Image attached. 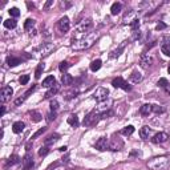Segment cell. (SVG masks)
Here are the masks:
<instances>
[{
	"mask_svg": "<svg viewBox=\"0 0 170 170\" xmlns=\"http://www.w3.org/2000/svg\"><path fill=\"white\" fill-rule=\"evenodd\" d=\"M96 39H97V35H92V36H89V37H83V39H80V40H75L73 44L70 45V48L75 51H84V49H86V48L92 47Z\"/></svg>",
	"mask_w": 170,
	"mask_h": 170,
	"instance_id": "obj_1",
	"label": "cell"
},
{
	"mask_svg": "<svg viewBox=\"0 0 170 170\" xmlns=\"http://www.w3.org/2000/svg\"><path fill=\"white\" fill-rule=\"evenodd\" d=\"M168 166H169V160L165 155H162V157H155L148 162V168L150 170H165Z\"/></svg>",
	"mask_w": 170,
	"mask_h": 170,
	"instance_id": "obj_2",
	"label": "cell"
},
{
	"mask_svg": "<svg viewBox=\"0 0 170 170\" xmlns=\"http://www.w3.org/2000/svg\"><path fill=\"white\" fill-rule=\"evenodd\" d=\"M108 95H109V90H108L106 88H104V86H100L95 92L93 97H95L96 101H98V103H103V101H105L106 98H108Z\"/></svg>",
	"mask_w": 170,
	"mask_h": 170,
	"instance_id": "obj_3",
	"label": "cell"
},
{
	"mask_svg": "<svg viewBox=\"0 0 170 170\" xmlns=\"http://www.w3.org/2000/svg\"><path fill=\"white\" fill-rule=\"evenodd\" d=\"M12 95H13V89H12V88H11V86H3L1 92H0V101H1V103H7Z\"/></svg>",
	"mask_w": 170,
	"mask_h": 170,
	"instance_id": "obj_4",
	"label": "cell"
},
{
	"mask_svg": "<svg viewBox=\"0 0 170 170\" xmlns=\"http://www.w3.org/2000/svg\"><path fill=\"white\" fill-rule=\"evenodd\" d=\"M112 85L114 88H122L124 90H126V92H129V90H132V86H130L129 84L126 83L124 78H121V77H117V78H114V80L112 81Z\"/></svg>",
	"mask_w": 170,
	"mask_h": 170,
	"instance_id": "obj_5",
	"label": "cell"
},
{
	"mask_svg": "<svg viewBox=\"0 0 170 170\" xmlns=\"http://www.w3.org/2000/svg\"><path fill=\"white\" fill-rule=\"evenodd\" d=\"M57 27H59V29H60V32L67 33L68 31H69V28H70L69 19H68L67 16H64V18H61L60 20H59V23H57Z\"/></svg>",
	"mask_w": 170,
	"mask_h": 170,
	"instance_id": "obj_6",
	"label": "cell"
},
{
	"mask_svg": "<svg viewBox=\"0 0 170 170\" xmlns=\"http://www.w3.org/2000/svg\"><path fill=\"white\" fill-rule=\"evenodd\" d=\"M98 120H100V116H97L95 112H90L89 114L84 118V125H86V126L95 125V124H97Z\"/></svg>",
	"mask_w": 170,
	"mask_h": 170,
	"instance_id": "obj_7",
	"label": "cell"
},
{
	"mask_svg": "<svg viewBox=\"0 0 170 170\" xmlns=\"http://www.w3.org/2000/svg\"><path fill=\"white\" fill-rule=\"evenodd\" d=\"M93 27V23L90 19H86V20H84L81 24H78V27H77V32L78 33H85V32H88V31L90 29V28Z\"/></svg>",
	"mask_w": 170,
	"mask_h": 170,
	"instance_id": "obj_8",
	"label": "cell"
},
{
	"mask_svg": "<svg viewBox=\"0 0 170 170\" xmlns=\"http://www.w3.org/2000/svg\"><path fill=\"white\" fill-rule=\"evenodd\" d=\"M96 149L100 152H105L106 149H109V141L106 137H101L98 138V141L96 142Z\"/></svg>",
	"mask_w": 170,
	"mask_h": 170,
	"instance_id": "obj_9",
	"label": "cell"
},
{
	"mask_svg": "<svg viewBox=\"0 0 170 170\" xmlns=\"http://www.w3.org/2000/svg\"><path fill=\"white\" fill-rule=\"evenodd\" d=\"M21 162H23V170H29V169L33 168V165H35V162H33V158L31 157L29 154H25L24 157H23Z\"/></svg>",
	"mask_w": 170,
	"mask_h": 170,
	"instance_id": "obj_10",
	"label": "cell"
},
{
	"mask_svg": "<svg viewBox=\"0 0 170 170\" xmlns=\"http://www.w3.org/2000/svg\"><path fill=\"white\" fill-rule=\"evenodd\" d=\"M168 138H169L168 133L160 132V133H157V134H154V137L152 138V141L154 144H163V142H166V141H168Z\"/></svg>",
	"mask_w": 170,
	"mask_h": 170,
	"instance_id": "obj_11",
	"label": "cell"
},
{
	"mask_svg": "<svg viewBox=\"0 0 170 170\" xmlns=\"http://www.w3.org/2000/svg\"><path fill=\"white\" fill-rule=\"evenodd\" d=\"M53 49H55V45L48 42V44H42L41 47L39 48V53H40L41 56H48Z\"/></svg>",
	"mask_w": 170,
	"mask_h": 170,
	"instance_id": "obj_12",
	"label": "cell"
},
{
	"mask_svg": "<svg viewBox=\"0 0 170 170\" xmlns=\"http://www.w3.org/2000/svg\"><path fill=\"white\" fill-rule=\"evenodd\" d=\"M140 64H141V67H142V68L148 69V68L152 67V64H153V57H150L149 55H142V56H141Z\"/></svg>",
	"mask_w": 170,
	"mask_h": 170,
	"instance_id": "obj_13",
	"label": "cell"
},
{
	"mask_svg": "<svg viewBox=\"0 0 170 170\" xmlns=\"http://www.w3.org/2000/svg\"><path fill=\"white\" fill-rule=\"evenodd\" d=\"M152 134V129H150L149 126H142L140 130V137L142 138V140H148L149 136Z\"/></svg>",
	"mask_w": 170,
	"mask_h": 170,
	"instance_id": "obj_14",
	"label": "cell"
},
{
	"mask_svg": "<svg viewBox=\"0 0 170 170\" xmlns=\"http://www.w3.org/2000/svg\"><path fill=\"white\" fill-rule=\"evenodd\" d=\"M24 128H25L24 122H21V121H16V122L12 125V130H13V133L19 134V133H21L23 130H24Z\"/></svg>",
	"mask_w": 170,
	"mask_h": 170,
	"instance_id": "obj_15",
	"label": "cell"
},
{
	"mask_svg": "<svg viewBox=\"0 0 170 170\" xmlns=\"http://www.w3.org/2000/svg\"><path fill=\"white\" fill-rule=\"evenodd\" d=\"M55 84H56L55 76H48V77L44 78V81H42V86H45V88H52Z\"/></svg>",
	"mask_w": 170,
	"mask_h": 170,
	"instance_id": "obj_16",
	"label": "cell"
},
{
	"mask_svg": "<svg viewBox=\"0 0 170 170\" xmlns=\"http://www.w3.org/2000/svg\"><path fill=\"white\" fill-rule=\"evenodd\" d=\"M121 10H122V4L121 3H113L112 7H110V13L112 15H118V13L121 12Z\"/></svg>",
	"mask_w": 170,
	"mask_h": 170,
	"instance_id": "obj_17",
	"label": "cell"
},
{
	"mask_svg": "<svg viewBox=\"0 0 170 170\" xmlns=\"http://www.w3.org/2000/svg\"><path fill=\"white\" fill-rule=\"evenodd\" d=\"M60 138V136L59 134H51V136H48L47 138H45V141H44V144H45V146H48V145H53V144L56 142V141Z\"/></svg>",
	"mask_w": 170,
	"mask_h": 170,
	"instance_id": "obj_18",
	"label": "cell"
},
{
	"mask_svg": "<svg viewBox=\"0 0 170 170\" xmlns=\"http://www.w3.org/2000/svg\"><path fill=\"white\" fill-rule=\"evenodd\" d=\"M7 64H8V67H16V65L21 64V59L15 57V56H10L7 59Z\"/></svg>",
	"mask_w": 170,
	"mask_h": 170,
	"instance_id": "obj_19",
	"label": "cell"
},
{
	"mask_svg": "<svg viewBox=\"0 0 170 170\" xmlns=\"http://www.w3.org/2000/svg\"><path fill=\"white\" fill-rule=\"evenodd\" d=\"M68 124H69L70 126H73V128H77L78 125H80V121H78V117L76 114H72V116H69L68 117Z\"/></svg>",
	"mask_w": 170,
	"mask_h": 170,
	"instance_id": "obj_20",
	"label": "cell"
},
{
	"mask_svg": "<svg viewBox=\"0 0 170 170\" xmlns=\"http://www.w3.org/2000/svg\"><path fill=\"white\" fill-rule=\"evenodd\" d=\"M59 89H60V86H59L57 84H55L52 88H49V90H48V92L45 93V96H44V97H45V98H51V97H52V96H55L56 93L59 92Z\"/></svg>",
	"mask_w": 170,
	"mask_h": 170,
	"instance_id": "obj_21",
	"label": "cell"
},
{
	"mask_svg": "<svg viewBox=\"0 0 170 170\" xmlns=\"http://www.w3.org/2000/svg\"><path fill=\"white\" fill-rule=\"evenodd\" d=\"M141 80H142V75H141L140 72H137V70H134V72L130 75V81H132V83L138 84Z\"/></svg>",
	"mask_w": 170,
	"mask_h": 170,
	"instance_id": "obj_22",
	"label": "cell"
},
{
	"mask_svg": "<svg viewBox=\"0 0 170 170\" xmlns=\"http://www.w3.org/2000/svg\"><path fill=\"white\" fill-rule=\"evenodd\" d=\"M152 112H153V109H152V105H150V104H144L140 109V113L142 116H149Z\"/></svg>",
	"mask_w": 170,
	"mask_h": 170,
	"instance_id": "obj_23",
	"label": "cell"
},
{
	"mask_svg": "<svg viewBox=\"0 0 170 170\" xmlns=\"http://www.w3.org/2000/svg\"><path fill=\"white\" fill-rule=\"evenodd\" d=\"M121 148H122V142L121 141H118V140H112V142L109 144V149L110 150H120Z\"/></svg>",
	"mask_w": 170,
	"mask_h": 170,
	"instance_id": "obj_24",
	"label": "cell"
},
{
	"mask_svg": "<svg viewBox=\"0 0 170 170\" xmlns=\"http://www.w3.org/2000/svg\"><path fill=\"white\" fill-rule=\"evenodd\" d=\"M4 27L8 28V29H13V28H16V25H18V23H16L15 19H7V20H4Z\"/></svg>",
	"mask_w": 170,
	"mask_h": 170,
	"instance_id": "obj_25",
	"label": "cell"
},
{
	"mask_svg": "<svg viewBox=\"0 0 170 170\" xmlns=\"http://www.w3.org/2000/svg\"><path fill=\"white\" fill-rule=\"evenodd\" d=\"M61 83L64 85H70L73 83V77L70 75H68V73H64V75L61 76Z\"/></svg>",
	"mask_w": 170,
	"mask_h": 170,
	"instance_id": "obj_26",
	"label": "cell"
},
{
	"mask_svg": "<svg viewBox=\"0 0 170 170\" xmlns=\"http://www.w3.org/2000/svg\"><path fill=\"white\" fill-rule=\"evenodd\" d=\"M101 65H103V61L101 60L92 61V64H90V70H92V72H97V70L101 68Z\"/></svg>",
	"mask_w": 170,
	"mask_h": 170,
	"instance_id": "obj_27",
	"label": "cell"
},
{
	"mask_svg": "<svg viewBox=\"0 0 170 170\" xmlns=\"http://www.w3.org/2000/svg\"><path fill=\"white\" fill-rule=\"evenodd\" d=\"M20 161H21V160H20V157H19V155L12 154L10 158H8V165H11V166H12V165H18Z\"/></svg>",
	"mask_w": 170,
	"mask_h": 170,
	"instance_id": "obj_28",
	"label": "cell"
},
{
	"mask_svg": "<svg viewBox=\"0 0 170 170\" xmlns=\"http://www.w3.org/2000/svg\"><path fill=\"white\" fill-rule=\"evenodd\" d=\"M31 120H32L33 122H39V121L42 120V116H41L39 112L33 110V112H31Z\"/></svg>",
	"mask_w": 170,
	"mask_h": 170,
	"instance_id": "obj_29",
	"label": "cell"
},
{
	"mask_svg": "<svg viewBox=\"0 0 170 170\" xmlns=\"http://www.w3.org/2000/svg\"><path fill=\"white\" fill-rule=\"evenodd\" d=\"M133 133H134V126H132V125H128L121 130V134H124V136H130Z\"/></svg>",
	"mask_w": 170,
	"mask_h": 170,
	"instance_id": "obj_30",
	"label": "cell"
},
{
	"mask_svg": "<svg viewBox=\"0 0 170 170\" xmlns=\"http://www.w3.org/2000/svg\"><path fill=\"white\" fill-rule=\"evenodd\" d=\"M33 25H35V20H33V19H27L24 23V29L25 31H32Z\"/></svg>",
	"mask_w": 170,
	"mask_h": 170,
	"instance_id": "obj_31",
	"label": "cell"
},
{
	"mask_svg": "<svg viewBox=\"0 0 170 170\" xmlns=\"http://www.w3.org/2000/svg\"><path fill=\"white\" fill-rule=\"evenodd\" d=\"M42 70H44V64H39V67L36 68V72H35V77L36 78H40L41 77Z\"/></svg>",
	"mask_w": 170,
	"mask_h": 170,
	"instance_id": "obj_32",
	"label": "cell"
},
{
	"mask_svg": "<svg viewBox=\"0 0 170 170\" xmlns=\"http://www.w3.org/2000/svg\"><path fill=\"white\" fill-rule=\"evenodd\" d=\"M8 12H10V15L12 16V18H19V16H20V11H19V8H16V7L11 8Z\"/></svg>",
	"mask_w": 170,
	"mask_h": 170,
	"instance_id": "obj_33",
	"label": "cell"
},
{
	"mask_svg": "<svg viewBox=\"0 0 170 170\" xmlns=\"http://www.w3.org/2000/svg\"><path fill=\"white\" fill-rule=\"evenodd\" d=\"M69 67H70V64L68 63V61H63V63H60V65H59V69H60L61 72L64 73V72H67Z\"/></svg>",
	"mask_w": 170,
	"mask_h": 170,
	"instance_id": "obj_34",
	"label": "cell"
},
{
	"mask_svg": "<svg viewBox=\"0 0 170 170\" xmlns=\"http://www.w3.org/2000/svg\"><path fill=\"white\" fill-rule=\"evenodd\" d=\"M161 51H162V53L165 56H170V44H162Z\"/></svg>",
	"mask_w": 170,
	"mask_h": 170,
	"instance_id": "obj_35",
	"label": "cell"
},
{
	"mask_svg": "<svg viewBox=\"0 0 170 170\" xmlns=\"http://www.w3.org/2000/svg\"><path fill=\"white\" fill-rule=\"evenodd\" d=\"M49 106H51V112H56V110L59 109V103H57V100H52V101H51Z\"/></svg>",
	"mask_w": 170,
	"mask_h": 170,
	"instance_id": "obj_36",
	"label": "cell"
},
{
	"mask_svg": "<svg viewBox=\"0 0 170 170\" xmlns=\"http://www.w3.org/2000/svg\"><path fill=\"white\" fill-rule=\"evenodd\" d=\"M45 130H47V128H40V129H39L37 132H36L35 134L32 136V140H35V138H39V137H40V136L42 134V133L45 132Z\"/></svg>",
	"mask_w": 170,
	"mask_h": 170,
	"instance_id": "obj_37",
	"label": "cell"
},
{
	"mask_svg": "<svg viewBox=\"0 0 170 170\" xmlns=\"http://www.w3.org/2000/svg\"><path fill=\"white\" fill-rule=\"evenodd\" d=\"M29 75H23L21 76V77L20 78H19V81H20V84L21 85H25V84H27L28 83V81H29Z\"/></svg>",
	"mask_w": 170,
	"mask_h": 170,
	"instance_id": "obj_38",
	"label": "cell"
},
{
	"mask_svg": "<svg viewBox=\"0 0 170 170\" xmlns=\"http://www.w3.org/2000/svg\"><path fill=\"white\" fill-rule=\"evenodd\" d=\"M48 153H49V149H48V146H42V148L39 150V155H40V157H44V155H47Z\"/></svg>",
	"mask_w": 170,
	"mask_h": 170,
	"instance_id": "obj_39",
	"label": "cell"
},
{
	"mask_svg": "<svg viewBox=\"0 0 170 170\" xmlns=\"http://www.w3.org/2000/svg\"><path fill=\"white\" fill-rule=\"evenodd\" d=\"M130 27H132L133 31L138 29V27H140V20H138V19H134V20L130 23Z\"/></svg>",
	"mask_w": 170,
	"mask_h": 170,
	"instance_id": "obj_40",
	"label": "cell"
},
{
	"mask_svg": "<svg viewBox=\"0 0 170 170\" xmlns=\"http://www.w3.org/2000/svg\"><path fill=\"white\" fill-rule=\"evenodd\" d=\"M168 84L169 83H168V80H166V78H160V80H158V83H157V85H158V86H161V88H165Z\"/></svg>",
	"mask_w": 170,
	"mask_h": 170,
	"instance_id": "obj_41",
	"label": "cell"
},
{
	"mask_svg": "<svg viewBox=\"0 0 170 170\" xmlns=\"http://www.w3.org/2000/svg\"><path fill=\"white\" fill-rule=\"evenodd\" d=\"M152 109H153V112H154V113H162L163 110H165L163 108H161L160 105H152Z\"/></svg>",
	"mask_w": 170,
	"mask_h": 170,
	"instance_id": "obj_42",
	"label": "cell"
},
{
	"mask_svg": "<svg viewBox=\"0 0 170 170\" xmlns=\"http://www.w3.org/2000/svg\"><path fill=\"white\" fill-rule=\"evenodd\" d=\"M109 116H113V112H112V110H108V112L101 113V114H100V118H101V120H104V118H108Z\"/></svg>",
	"mask_w": 170,
	"mask_h": 170,
	"instance_id": "obj_43",
	"label": "cell"
},
{
	"mask_svg": "<svg viewBox=\"0 0 170 170\" xmlns=\"http://www.w3.org/2000/svg\"><path fill=\"white\" fill-rule=\"evenodd\" d=\"M165 28H166V24L165 23H162V21H160L157 25H155V29L157 31H162V29H165Z\"/></svg>",
	"mask_w": 170,
	"mask_h": 170,
	"instance_id": "obj_44",
	"label": "cell"
},
{
	"mask_svg": "<svg viewBox=\"0 0 170 170\" xmlns=\"http://www.w3.org/2000/svg\"><path fill=\"white\" fill-rule=\"evenodd\" d=\"M24 100H25V97H24V96H23V97H19V98H16V100H15V105H16V106L21 105V104L24 103Z\"/></svg>",
	"mask_w": 170,
	"mask_h": 170,
	"instance_id": "obj_45",
	"label": "cell"
},
{
	"mask_svg": "<svg viewBox=\"0 0 170 170\" xmlns=\"http://www.w3.org/2000/svg\"><path fill=\"white\" fill-rule=\"evenodd\" d=\"M56 118V112H51L49 116H48V121H52Z\"/></svg>",
	"mask_w": 170,
	"mask_h": 170,
	"instance_id": "obj_46",
	"label": "cell"
},
{
	"mask_svg": "<svg viewBox=\"0 0 170 170\" xmlns=\"http://www.w3.org/2000/svg\"><path fill=\"white\" fill-rule=\"evenodd\" d=\"M52 0H49V1H47V3H45V5H44V8H45V10H47V8H49L51 7V5H52Z\"/></svg>",
	"mask_w": 170,
	"mask_h": 170,
	"instance_id": "obj_47",
	"label": "cell"
},
{
	"mask_svg": "<svg viewBox=\"0 0 170 170\" xmlns=\"http://www.w3.org/2000/svg\"><path fill=\"white\" fill-rule=\"evenodd\" d=\"M165 90H166V93H170V84H168L165 86Z\"/></svg>",
	"mask_w": 170,
	"mask_h": 170,
	"instance_id": "obj_48",
	"label": "cell"
},
{
	"mask_svg": "<svg viewBox=\"0 0 170 170\" xmlns=\"http://www.w3.org/2000/svg\"><path fill=\"white\" fill-rule=\"evenodd\" d=\"M67 149H68L67 146H61V148L59 149V150H60V152H67Z\"/></svg>",
	"mask_w": 170,
	"mask_h": 170,
	"instance_id": "obj_49",
	"label": "cell"
},
{
	"mask_svg": "<svg viewBox=\"0 0 170 170\" xmlns=\"http://www.w3.org/2000/svg\"><path fill=\"white\" fill-rule=\"evenodd\" d=\"M4 113H5V106H1V113H0V114L4 116Z\"/></svg>",
	"mask_w": 170,
	"mask_h": 170,
	"instance_id": "obj_50",
	"label": "cell"
},
{
	"mask_svg": "<svg viewBox=\"0 0 170 170\" xmlns=\"http://www.w3.org/2000/svg\"><path fill=\"white\" fill-rule=\"evenodd\" d=\"M31 145H32L31 142H29V144H27V146H25V150H29V149H31Z\"/></svg>",
	"mask_w": 170,
	"mask_h": 170,
	"instance_id": "obj_51",
	"label": "cell"
},
{
	"mask_svg": "<svg viewBox=\"0 0 170 170\" xmlns=\"http://www.w3.org/2000/svg\"><path fill=\"white\" fill-rule=\"evenodd\" d=\"M168 72H169V75H170V65H169V68H168Z\"/></svg>",
	"mask_w": 170,
	"mask_h": 170,
	"instance_id": "obj_52",
	"label": "cell"
}]
</instances>
